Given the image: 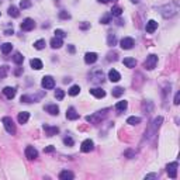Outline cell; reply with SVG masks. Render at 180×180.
<instances>
[{"label": "cell", "mask_w": 180, "mask_h": 180, "mask_svg": "<svg viewBox=\"0 0 180 180\" xmlns=\"http://www.w3.org/2000/svg\"><path fill=\"white\" fill-rule=\"evenodd\" d=\"M177 10H179V6H177V2H173L170 4H166L162 7V16L165 19H172L173 16L177 14Z\"/></svg>", "instance_id": "cell-1"}, {"label": "cell", "mask_w": 180, "mask_h": 180, "mask_svg": "<svg viewBox=\"0 0 180 180\" xmlns=\"http://www.w3.org/2000/svg\"><path fill=\"white\" fill-rule=\"evenodd\" d=\"M162 121H163V118H162L161 115L155 118L154 121H152L151 127H149V129H148V132H145V135H148V136H154L155 134H156V131H158V128L161 127Z\"/></svg>", "instance_id": "cell-2"}, {"label": "cell", "mask_w": 180, "mask_h": 180, "mask_svg": "<svg viewBox=\"0 0 180 180\" xmlns=\"http://www.w3.org/2000/svg\"><path fill=\"white\" fill-rule=\"evenodd\" d=\"M90 80L94 83V85H101L104 82V73L101 70H93L92 73H90Z\"/></svg>", "instance_id": "cell-3"}, {"label": "cell", "mask_w": 180, "mask_h": 180, "mask_svg": "<svg viewBox=\"0 0 180 180\" xmlns=\"http://www.w3.org/2000/svg\"><path fill=\"white\" fill-rule=\"evenodd\" d=\"M3 125L4 128H6V131H7L9 134H11V135H14L16 134V125L14 122H13V120H11L10 117H3Z\"/></svg>", "instance_id": "cell-4"}, {"label": "cell", "mask_w": 180, "mask_h": 180, "mask_svg": "<svg viewBox=\"0 0 180 180\" xmlns=\"http://www.w3.org/2000/svg\"><path fill=\"white\" fill-rule=\"evenodd\" d=\"M156 63H158V56L152 54V55L148 56L146 61L143 62V66H145V69L152 70V69H155V68H156Z\"/></svg>", "instance_id": "cell-5"}, {"label": "cell", "mask_w": 180, "mask_h": 180, "mask_svg": "<svg viewBox=\"0 0 180 180\" xmlns=\"http://www.w3.org/2000/svg\"><path fill=\"white\" fill-rule=\"evenodd\" d=\"M177 168H179V163L177 162H172L166 166V172L169 175L170 179H176L177 177Z\"/></svg>", "instance_id": "cell-6"}, {"label": "cell", "mask_w": 180, "mask_h": 180, "mask_svg": "<svg viewBox=\"0 0 180 180\" xmlns=\"http://www.w3.org/2000/svg\"><path fill=\"white\" fill-rule=\"evenodd\" d=\"M41 85H42V87H44L45 90H51V89L55 87V80H54L51 76H44Z\"/></svg>", "instance_id": "cell-7"}, {"label": "cell", "mask_w": 180, "mask_h": 180, "mask_svg": "<svg viewBox=\"0 0 180 180\" xmlns=\"http://www.w3.org/2000/svg\"><path fill=\"white\" fill-rule=\"evenodd\" d=\"M42 93H40V94H37V96H28V94H24V96H21V103H35V101H37V100H40L41 97H42Z\"/></svg>", "instance_id": "cell-8"}, {"label": "cell", "mask_w": 180, "mask_h": 180, "mask_svg": "<svg viewBox=\"0 0 180 180\" xmlns=\"http://www.w3.org/2000/svg\"><path fill=\"white\" fill-rule=\"evenodd\" d=\"M120 45H121L122 49H131V48L135 45V42H134V40L131 37H125V38H122L121 40Z\"/></svg>", "instance_id": "cell-9"}, {"label": "cell", "mask_w": 180, "mask_h": 180, "mask_svg": "<svg viewBox=\"0 0 180 180\" xmlns=\"http://www.w3.org/2000/svg\"><path fill=\"white\" fill-rule=\"evenodd\" d=\"M93 148H94V143H93L92 139H86L82 142V146H80V151L85 152V154H87V152L93 151Z\"/></svg>", "instance_id": "cell-10"}, {"label": "cell", "mask_w": 180, "mask_h": 180, "mask_svg": "<svg viewBox=\"0 0 180 180\" xmlns=\"http://www.w3.org/2000/svg\"><path fill=\"white\" fill-rule=\"evenodd\" d=\"M34 27H35V23H34L33 19H26L21 23L23 31H31V30H34Z\"/></svg>", "instance_id": "cell-11"}, {"label": "cell", "mask_w": 180, "mask_h": 180, "mask_svg": "<svg viewBox=\"0 0 180 180\" xmlns=\"http://www.w3.org/2000/svg\"><path fill=\"white\" fill-rule=\"evenodd\" d=\"M38 156V152L37 149L34 146H27L26 148V158L30 159V161H33V159H35Z\"/></svg>", "instance_id": "cell-12"}, {"label": "cell", "mask_w": 180, "mask_h": 180, "mask_svg": "<svg viewBox=\"0 0 180 180\" xmlns=\"http://www.w3.org/2000/svg\"><path fill=\"white\" fill-rule=\"evenodd\" d=\"M101 111H99V113H96L94 115H87L86 117V121L87 122H92V124H99L100 121H101Z\"/></svg>", "instance_id": "cell-13"}, {"label": "cell", "mask_w": 180, "mask_h": 180, "mask_svg": "<svg viewBox=\"0 0 180 180\" xmlns=\"http://www.w3.org/2000/svg\"><path fill=\"white\" fill-rule=\"evenodd\" d=\"M156 28H158V23L155 21V20H149V21L146 23V26H145V30H146V33L152 34L156 31Z\"/></svg>", "instance_id": "cell-14"}, {"label": "cell", "mask_w": 180, "mask_h": 180, "mask_svg": "<svg viewBox=\"0 0 180 180\" xmlns=\"http://www.w3.org/2000/svg\"><path fill=\"white\" fill-rule=\"evenodd\" d=\"M66 118L68 120H72V121H73V120H77V118H79V113L75 110L73 107H69L66 111Z\"/></svg>", "instance_id": "cell-15"}, {"label": "cell", "mask_w": 180, "mask_h": 180, "mask_svg": "<svg viewBox=\"0 0 180 180\" xmlns=\"http://www.w3.org/2000/svg\"><path fill=\"white\" fill-rule=\"evenodd\" d=\"M44 131L47 132L48 136H54L59 132V128L58 127H49V125H44Z\"/></svg>", "instance_id": "cell-16"}, {"label": "cell", "mask_w": 180, "mask_h": 180, "mask_svg": "<svg viewBox=\"0 0 180 180\" xmlns=\"http://www.w3.org/2000/svg\"><path fill=\"white\" fill-rule=\"evenodd\" d=\"M96 61H97V54H96V52H87L85 55V62L89 63V65H90V63H94Z\"/></svg>", "instance_id": "cell-17"}, {"label": "cell", "mask_w": 180, "mask_h": 180, "mask_svg": "<svg viewBox=\"0 0 180 180\" xmlns=\"http://www.w3.org/2000/svg\"><path fill=\"white\" fill-rule=\"evenodd\" d=\"M3 93H4V96H6L9 100H11V99H14V96H16V89L7 86V87L3 89Z\"/></svg>", "instance_id": "cell-18"}, {"label": "cell", "mask_w": 180, "mask_h": 180, "mask_svg": "<svg viewBox=\"0 0 180 180\" xmlns=\"http://www.w3.org/2000/svg\"><path fill=\"white\" fill-rule=\"evenodd\" d=\"M45 110H47V113L51 114V115H58L59 114V107L56 104H48L45 107Z\"/></svg>", "instance_id": "cell-19"}, {"label": "cell", "mask_w": 180, "mask_h": 180, "mask_svg": "<svg viewBox=\"0 0 180 180\" xmlns=\"http://www.w3.org/2000/svg\"><path fill=\"white\" fill-rule=\"evenodd\" d=\"M75 177V175L69 170H62V172L59 173V179L61 180H72Z\"/></svg>", "instance_id": "cell-20"}, {"label": "cell", "mask_w": 180, "mask_h": 180, "mask_svg": "<svg viewBox=\"0 0 180 180\" xmlns=\"http://www.w3.org/2000/svg\"><path fill=\"white\" fill-rule=\"evenodd\" d=\"M90 93H92L94 97H97V99H103L104 96H106V92H104V90H101V89H99V87L90 89Z\"/></svg>", "instance_id": "cell-21"}, {"label": "cell", "mask_w": 180, "mask_h": 180, "mask_svg": "<svg viewBox=\"0 0 180 180\" xmlns=\"http://www.w3.org/2000/svg\"><path fill=\"white\" fill-rule=\"evenodd\" d=\"M108 79H110L111 82H118L121 79V75L118 73L115 69H111L110 72H108Z\"/></svg>", "instance_id": "cell-22"}, {"label": "cell", "mask_w": 180, "mask_h": 180, "mask_svg": "<svg viewBox=\"0 0 180 180\" xmlns=\"http://www.w3.org/2000/svg\"><path fill=\"white\" fill-rule=\"evenodd\" d=\"M30 118V113H27V111H21V113L17 115V120H19L20 124H26L27 121H28Z\"/></svg>", "instance_id": "cell-23"}, {"label": "cell", "mask_w": 180, "mask_h": 180, "mask_svg": "<svg viewBox=\"0 0 180 180\" xmlns=\"http://www.w3.org/2000/svg\"><path fill=\"white\" fill-rule=\"evenodd\" d=\"M62 44H63L62 38L54 37V38H52V40H51V47L54 48V49H58V48H61V47H62Z\"/></svg>", "instance_id": "cell-24"}, {"label": "cell", "mask_w": 180, "mask_h": 180, "mask_svg": "<svg viewBox=\"0 0 180 180\" xmlns=\"http://www.w3.org/2000/svg\"><path fill=\"white\" fill-rule=\"evenodd\" d=\"M122 63H124L127 68H129V69H132V68L136 66V61H135L134 58H124Z\"/></svg>", "instance_id": "cell-25"}, {"label": "cell", "mask_w": 180, "mask_h": 180, "mask_svg": "<svg viewBox=\"0 0 180 180\" xmlns=\"http://www.w3.org/2000/svg\"><path fill=\"white\" fill-rule=\"evenodd\" d=\"M30 65H31V68H33V69H35V70L42 69V62H41L40 59H37V58L31 59V62H30Z\"/></svg>", "instance_id": "cell-26"}, {"label": "cell", "mask_w": 180, "mask_h": 180, "mask_svg": "<svg viewBox=\"0 0 180 180\" xmlns=\"http://www.w3.org/2000/svg\"><path fill=\"white\" fill-rule=\"evenodd\" d=\"M9 16H11V17H19L20 16V11H19V9L16 7V6H10L9 7Z\"/></svg>", "instance_id": "cell-27"}, {"label": "cell", "mask_w": 180, "mask_h": 180, "mask_svg": "<svg viewBox=\"0 0 180 180\" xmlns=\"http://www.w3.org/2000/svg\"><path fill=\"white\" fill-rule=\"evenodd\" d=\"M139 122H141V118H139V117H135V115H132V117H128V118H127V124L138 125Z\"/></svg>", "instance_id": "cell-28"}, {"label": "cell", "mask_w": 180, "mask_h": 180, "mask_svg": "<svg viewBox=\"0 0 180 180\" xmlns=\"http://www.w3.org/2000/svg\"><path fill=\"white\" fill-rule=\"evenodd\" d=\"M115 42H117V38H115V34L110 33V34H108V37H107V44L110 45V47H114V45H115Z\"/></svg>", "instance_id": "cell-29"}, {"label": "cell", "mask_w": 180, "mask_h": 180, "mask_svg": "<svg viewBox=\"0 0 180 180\" xmlns=\"http://www.w3.org/2000/svg\"><path fill=\"white\" fill-rule=\"evenodd\" d=\"M13 61H14V63H17V65H21L23 61H24V56H23L20 52H16L14 56H13Z\"/></svg>", "instance_id": "cell-30"}, {"label": "cell", "mask_w": 180, "mask_h": 180, "mask_svg": "<svg viewBox=\"0 0 180 180\" xmlns=\"http://www.w3.org/2000/svg\"><path fill=\"white\" fill-rule=\"evenodd\" d=\"M124 94V87H114L113 89V96L114 97H121V96Z\"/></svg>", "instance_id": "cell-31"}, {"label": "cell", "mask_w": 180, "mask_h": 180, "mask_svg": "<svg viewBox=\"0 0 180 180\" xmlns=\"http://www.w3.org/2000/svg\"><path fill=\"white\" fill-rule=\"evenodd\" d=\"M11 49H13V45H11L10 42H4V44L2 45V52H3V54H9V52H11Z\"/></svg>", "instance_id": "cell-32"}, {"label": "cell", "mask_w": 180, "mask_h": 180, "mask_svg": "<svg viewBox=\"0 0 180 180\" xmlns=\"http://www.w3.org/2000/svg\"><path fill=\"white\" fill-rule=\"evenodd\" d=\"M34 48H35V49H38V51H40V49H44V48H45V40L35 41V42H34Z\"/></svg>", "instance_id": "cell-33"}, {"label": "cell", "mask_w": 180, "mask_h": 180, "mask_svg": "<svg viewBox=\"0 0 180 180\" xmlns=\"http://www.w3.org/2000/svg\"><path fill=\"white\" fill-rule=\"evenodd\" d=\"M127 107H128V103L124 100V101H118L117 106H115V108H117L118 111H124V110H127Z\"/></svg>", "instance_id": "cell-34"}, {"label": "cell", "mask_w": 180, "mask_h": 180, "mask_svg": "<svg viewBox=\"0 0 180 180\" xmlns=\"http://www.w3.org/2000/svg\"><path fill=\"white\" fill-rule=\"evenodd\" d=\"M7 73H9V66H6V65L0 66V79H4L7 76Z\"/></svg>", "instance_id": "cell-35"}, {"label": "cell", "mask_w": 180, "mask_h": 180, "mask_svg": "<svg viewBox=\"0 0 180 180\" xmlns=\"http://www.w3.org/2000/svg\"><path fill=\"white\" fill-rule=\"evenodd\" d=\"M79 92H80V87H79L77 85H73L72 87L69 89V94L70 96H77L79 94Z\"/></svg>", "instance_id": "cell-36"}, {"label": "cell", "mask_w": 180, "mask_h": 180, "mask_svg": "<svg viewBox=\"0 0 180 180\" xmlns=\"http://www.w3.org/2000/svg\"><path fill=\"white\" fill-rule=\"evenodd\" d=\"M31 0H21V2H20V9H23V10H24V9H30L31 7Z\"/></svg>", "instance_id": "cell-37"}, {"label": "cell", "mask_w": 180, "mask_h": 180, "mask_svg": "<svg viewBox=\"0 0 180 180\" xmlns=\"http://www.w3.org/2000/svg\"><path fill=\"white\" fill-rule=\"evenodd\" d=\"M63 97H65V92H63L62 89H56V92H55V99H56V100H62Z\"/></svg>", "instance_id": "cell-38"}, {"label": "cell", "mask_w": 180, "mask_h": 180, "mask_svg": "<svg viewBox=\"0 0 180 180\" xmlns=\"http://www.w3.org/2000/svg\"><path fill=\"white\" fill-rule=\"evenodd\" d=\"M121 13H122V9L121 7H118V6H115V7H113L111 9V16H121Z\"/></svg>", "instance_id": "cell-39"}, {"label": "cell", "mask_w": 180, "mask_h": 180, "mask_svg": "<svg viewBox=\"0 0 180 180\" xmlns=\"http://www.w3.org/2000/svg\"><path fill=\"white\" fill-rule=\"evenodd\" d=\"M59 19H62V20H68V19H70V14L68 13V11L62 10V11H59Z\"/></svg>", "instance_id": "cell-40"}, {"label": "cell", "mask_w": 180, "mask_h": 180, "mask_svg": "<svg viewBox=\"0 0 180 180\" xmlns=\"http://www.w3.org/2000/svg\"><path fill=\"white\" fill-rule=\"evenodd\" d=\"M117 52H110V54H107V61H117Z\"/></svg>", "instance_id": "cell-41"}, {"label": "cell", "mask_w": 180, "mask_h": 180, "mask_svg": "<svg viewBox=\"0 0 180 180\" xmlns=\"http://www.w3.org/2000/svg\"><path fill=\"white\" fill-rule=\"evenodd\" d=\"M63 143H65L66 146H72V145L75 143V141L72 139L70 136H66V138H63Z\"/></svg>", "instance_id": "cell-42"}, {"label": "cell", "mask_w": 180, "mask_h": 180, "mask_svg": "<svg viewBox=\"0 0 180 180\" xmlns=\"http://www.w3.org/2000/svg\"><path fill=\"white\" fill-rule=\"evenodd\" d=\"M110 21H111V16L110 14L103 16V17H101V20H100V23H101V24H108Z\"/></svg>", "instance_id": "cell-43"}, {"label": "cell", "mask_w": 180, "mask_h": 180, "mask_svg": "<svg viewBox=\"0 0 180 180\" xmlns=\"http://www.w3.org/2000/svg\"><path fill=\"white\" fill-rule=\"evenodd\" d=\"M124 155L127 156V158H129V159L135 158V152H134V151H131V149H127V151L124 152Z\"/></svg>", "instance_id": "cell-44"}, {"label": "cell", "mask_w": 180, "mask_h": 180, "mask_svg": "<svg viewBox=\"0 0 180 180\" xmlns=\"http://www.w3.org/2000/svg\"><path fill=\"white\" fill-rule=\"evenodd\" d=\"M65 35H66V34L63 33L62 30H55V37H58V38H65Z\"/></svg>", "instance_id": "cell-45"}, {"label": "cell", "mask_w": 180, "mask_h": 180, "mask_svg": "<svg viewBox=\"0 0 180 180\" xmlns=\"http://www.w3.org/2000/svg\"><path fill=\"white\" fill-rule=\"evenodd\" d=\"M173 103L176 104V106L180 103V92H177L176 94H175V101H173Z\"/></svg>", "instance_id": "cell-46"}, {"label": "cell", "mask_w": 180, "mask_h": 180, "mask_svg": "<svg viewBox=\"0 0 180 180\" xmlns=\"http://www.w3.org/2000/svg\"><path fill=\"white\" fill-rule=\"evenodd\" d=\"M79 27H80V30H87L90 28V23H82Z\"/></svg>", "instance_id": "cell-47"}, {"label": "cell", "mask_w": 180, "mask_h": 180, "mask_svg": "<svg viewBox=\"0 0 180 180\" xmlns=\"http://www.w3.org/2000/svg\"><path fill=\"white\" fill-rule=\"evenodd\" d=\"M156 177H158V175H156V173H151V175H146V176H145V179H156Z\"/></svg>", "instance_id": "cell-48"}, {"label": "cell", "mask_w": 180, "mask_h": 180, "mask_svg": "<svg viewBox=\"0 0 180 180\" xmlns=\"http://www.w3.org/2000/svg\"><path fill=\"white\" fill-rule=\"evenodd\" d=\"M45 152H48V154H49V152H54V146H48V148H45Z\"/></svg>", "instance_id": "cell-49"}, {"label": "cell", "mask_w": 180, "mask_h": 180, "mask_svg": "<svg viewBox=\"0 0 180 180\" xmlns=\"http://www.w3.org/2000/svg\"><path fill=\"white\" fill-rule=\"evenodd\" d=\"M68 49H69L70 54H73V52H75V47H73V45H69V47H68Z\"/></svg>", "instance_id": "cell-50"}, {"label": "cell", "mask_w": 180, "mask_h": 180, "mask_svg": "<svg viewBox=\"0 0 180 180\" xmlns=\"http://www.w3.org/2000/svg\"><path fill=\"white\" fill-rule=\"evenodd\" d=\"M13 34H14V33H13V28H11V30H6V35H13Z\"/></svg>", "instance_id": "cell-51"}, {"label": "cell", "mask_w": 180, "mask_h": 180, "mask_svg": "<svg viewBox=\"0 0 180 180\" xmlns=\"http://www.w3.org/2000/svg\"><path fill=\"white\" fill-rule=\"evenodd\" d=\"M100 3H108V2H117V0H99Z\"/></svg>", "instance_id": "cell-52"}, {"label": "cell", "mask_w": 180, "mask_h": 180, "mask_svg": "<svg viewBox=\"0 0 180 180\" xmlns=\"http://www.w3.org/2000/svg\"><path fill=\"white\" fill-rule=\"evenodd\" d=\"M20 73H21V68H19V69L16 70V75H20Z\"/></svg>", "instance_id": "cell-53"}, {"label": "cell", "mask_w": 180, "mask_h": 180, "mask_svg": "<svg viewBox=\"0 0 180 180\" xmlns=\"http://www.w3.org/2000/svg\"><path fill=\"white\" fill-rule=\"evenodd\" d=\"M131 2H132V3H138V2H139V0H131Z\"/></svg>", "instance_id": "cell-54"}]
</instances>
